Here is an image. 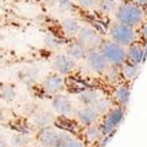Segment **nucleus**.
I'll list each match as a JSON object with an SVG mask.
<instances>
[{"mask_svg": "<svg viewBox=\"0 0 147 147\" xmlns=\"http://www.w3.org/2000/svg\"><path fill=\"white\" fill-rule=\"evenodd\" d=\"M131 1H133L134 4H137L138 6L142 7L144 9L147 8V0H131Z\"/></svg>", "mask_w": 147, "mask_h": 147, "instance_id": "31", "label": "nucleus"}, {"mask_svg": "<svg viewBox=\"0 0 147 147\" xmlns=\"http://www.w3.org/2000/svg\"><path fill=\"white\" fill-rule=\"evenodd\" d=\"M17 98V90L13 85L4 84L0 86V100H3L6 104L13 102Z\"/></svg>", "mask_w": 147, "mask_h": 147, "instance_id": "21", "label": "nucleus"}, {"mask_svg": "<svg viewBox=\"0 0 147 147\" xmlns=\"http://www.w3.org/2000/svg\"><path fill=\"white\" fill-rule=\"evenodd\" d=\"M113 14L115 21L134 28H138L147 19L146 11L133 1H121Z\"/></svg>", "mask_w": 147, "mask_h": 147, "instance_id": "1", "label": "nucleus"}, {"mask_svg": "<svg viewBox=\"0 0 147 147\" xmlns=\"http://www.w3.org/2000/svg\"><path fill=\"white\" fill-rule=\"evenodd\" d=\"M80 134L84 138V141L86 142H90V144H99V141L102 139V132L100 129V126H99V122L98 124H94V125H91V126H87V127H84L80 132Z\"/></svg>", "mask_w": 147, "mask_h": 147, "instance_id": "17", "label": "nucleus"}, {"mask_svg": "<svg viewBox=\"0 0 147 147\" xmlns=\"http://www.w3.org/2000/svg\"><path fill=\"white\" fill-rule=\"evenodd\" d=\"M107 81L113 85V86H117V85L124 82L122 81V76H121V69L120 67H114V66H109L106 74H105Z\"/></svg>", "mask_w": 147, "mask_h": 147, "instance_id": "24", "label": "nucleus"}, {"mask_svg": "<svg viewBox=\"0 0 147 147\" xmlns=\"http://www.w3.org/2000/svg\"><path fill=\"white\" fill-rule=\"evenodd\" d=\"M38 74L39 72L36 68H25L19 72V80L26 85V86H33V85L36 82V79H38Z\"/></svg>", "mask_w": 147, "mask_h": 147, "instance_id": "20", "label": "nucleus"}, {"mask_svg": "<svg viewBox=\"0 0 147 147\" xmlns=\"http://www.w3.org/2000/svg\"><path fill=\"white\" fill-rule=\"evenodd\" d=\"M87 52H88L87 47L85 46L82 42H80L79 40H77V39L69 41L67 44V46H66V53L71 58L74 59L76 61L85 60Z\"/></svg>", "mask_w": 147, "mask_h": 147, "instance_id": "15", "label": "nucleus"}, {"mask_svg": "<svg viewBox=\"0 0 147 147\" xmlns=\"http://www.w3.org/2000/svg\"><path fill=\"white\" fill-rule=\"evenodd\" d=\"M121 69V76H122V81L127 82L131 85V82H133L136 80L140 73V66L137 65H132L129 63H125L120 67Z\"/></svg>", "mask_w": 147, "mask_h": 147, "instance_id": "19", "label": "nucleus"}, {"mask_svg": "<svg viewBox=\"0 0 147 147\" xmlns=\"http://www.w3.org/2000/svg\"><path fill=\"white\" fill-rule=\"evenodd\" d=\"M109 40L114 41L115 44L122 46V47H129L133 44L138 42V31L137 28L124 25L118 21H114L111 24L108 28Z\"/></svg>", "mask_w": 147, "mask_h": 147, "instance_id": "2", "label": "nucleus"}, {"mask_svg": "<svg viewBox=\"0 0 147 147\" xmlns=\"http://www.w3.org/2000/svg\"><path fill=\"white\" fill-rule=\"evenodd\" d=\"M74 0H57V6L61 12H68L74 6Z\"/></svg>", "mask_w": 147, "mask_h": 147, "instance_id": "27", "label": "nucleus"}, {"mask_svg": "<svg viewBox=\"0 0 147 147\" xmlns=\"http://www.w3.org/2000/svg\"><path fill=\"white\" fill-rule=\"evenodd\" d=\"M71 138L72 134L52 126L36 132V141L40 147H63Z\"/></svg>", "mask_w": 147, "mask_h": 147, "instance_id": "4", "label": "nucleus"}, {"mask_svg": "<svg viewBox=\"0 0 147 147\" xmlns=\"http://www.w3.org/2000/svg\"><path fill=\"white\" fill-rule=\"evenodd\" d=\"M101 96L102 95L98 90L88 87L85 91L80 92L79 94H77V99L81 106H93Z\"/></svg>", "mask_w": 147, "mask_h": 147, "instance_id": "18", "label": "nucleus"}, {"mask_svg": "<svg viewBox=\"0 0 147 147\" xmlns=\"http://www.w3.org/2000/svg\"><path fill=\"white\" fill-rule=\"evenodd\" d=\"M30 142V137L24 134H14L11 138V147H26Z\"/></svg>", "mask_w": 147, "mask_h": 147, "instance_id": "26", "label": "nucleus"}, {"mask_svg": "<svg viewBox=\"0 0 147 147\" xmlns=\"http://www.w3.org/2000/svg\"><path fill=\"white\" fill-rule=\"evenodd\" d=\"M32 127L36 131H40L47 127H51L54 124V117L51 112L46 111V109H38L33 115H32Z\"/></svg>", "mask_w": 147, "mask_h": 147, "instance_id": "13", "label": "nucleus"}, {"mask_svg": "<svg viewBox=\"0 0 147 147\" xmlns=\"http://www.w3.org/2000/svg\"><path fill=\"white\" fill-rule=\"evenodd\" d=\"M145 61L146 57L144 52V45L141 42H136L126 48V63L141 66Z\"/></svg>", "mask_w": 147, "mask_h": 147, "instance_id": "14", "label": "nucleus"}, {"mask_svg": "<svg viewBox=\"0 0 147 147\" xmlns=\"http://www.w3.org/2000/svg\"><path fill=\"white\" fill-rule=\"evenodd\" d=\"M138 38L141 40V44H147V19L137 28Z\"/></svg>", "mask_w": 147, "mask_h": 147, "instance_id": "29", "label": "nucleus"}, {"mask_svg": "<svg viewBox=\"0 0 147 147\" xmlns=\"http://www.w3.org/2000/svg\"><path fill=\"white\" fill-rule=\"evenodd\" d=\"M51 105H52V108L59 114V117L69 118L71 115L74 114V111H76L71 98L64 93L54 95L51 100Z\"/></svg>", "mask_w": 147, "mask_h": 147, "instance_id": "10", "label": "nucleus"}, {"mask_svg": "<svg viewBox=\"0 0 147 147\" xmlns=\"http://www.w3.org/2000/svg\"><path fill=\"white\" fill-rule=\"evenodd\" d=\"M77 63L73 58H71L66 52L59 53L53 59V68L55 73L60 76H71L77 68Z\"/></svg>", "mask_w": 147, "mask_h": 147, "instance_id": "9", "label": "nucleus"}, {"mask_svg": "<svg viewBox=\"0 0 147 147\" xmlns=\"http://www.w3.org/2000/svg\"><path fill=\"white\" fill-rule=\"evenodd\" d=\"M85 61H86V65L88 66V68L98 76H105L109 67L106 59L104 58V55L99 50H90L86 54Z\"/></svg>", "mask_w": 147, "mask_h": 147, "instance_id": "8", "label": "nucleus"}, {"mask_svg": "<svg viewBox=\"0 0 147 147\" xmlns=\"http://www.w3.org/2000/svg\"><path fill=\"white\" fill-rule=\"evenodd\" d=\"M113 106H114L113 99H109V98H107V96H101L100 99L98 100L92 107L95 109V112H96L98 114H99L100 117H102V115H105Z\"/></svg>", "mask_w": 147, "mask_h": 147, "instance_id": "22", "label": "nucleus"}, {"mask_svg": "<svg viewBox=\"0 0 147 147\" xmlns=\"http://www.w3.org/2000/svg\"><path fill=\"white\" fill-rule=\"evenodd\" d=\"M81 28V25L76 18H65L60 24V30L63 34L68 38H77V35Z\"/></svg>", "mask_w": 147, "mask_h": 147, "instance_id": "16", "label": "nucleus"}, {"mask_svg": "<svg viewBox=\"0 0 147 147\" xmlns=\"http://www.w3.org/2000/svg\"><path fill=\"white\" fill-rule=\"evenodd\" d=\"M126 117V108L120 106H113L109 111L100 118L99 126L104 137H113L115 131L124 122Z\"/></svg>", "mask_w": 147, "mask_h": 147, "instance_id": "3", "label": "nucleus"}, {"mask_svg": "<svg viewBox=\"0 0 147 147\" xmlns=\"http://www.w3.org/2000/svg\"><path fill=\"white\" fill-rule=\"evenodd\" d=\"M132 95V87L127 82H121L117 86H114L112 92V99L117 104V106L126 108L129 104Z\"/></svg>", "mask_w": 147, "mask_h": 147, "instance_id": "12", "label": "nucleus"}, {"mask_svg": "<svg viewBox=\"0 0 147 147\" xmlns=\"http://www.w3.org/2000/svg\"><path fill=\"white\" fill-rule=\"evenodd\" d=\"M5 119V113H4V109H3V107L0 106V121H3Z\"/></svg>", "mask_w": 147, "mask_h": 147, "instance_id": "33", "label": "nucleus"}, {"mask_svg": "<svg viewBox=\"0 0 147 147\" xmlns=\"http://www.w3.org/2000/svg\"><path fill=\"white\" fill-rule=\"evenodd\" d=\"M0 147H8V145L5 140H0Z\"/></svg>", "mask_w": 147, "mask_h": 147, "instance_id": "34", "label": "nucleus"}, {"mask_svg": "<svg viewBox=\"0 0 147 147\" xmlns=\"http://www.w3.org/2000/svg\"><path fill=\"white\" fill-rule=\"evenodd\" d=\"M121 1L120 0H98L96 8L98 11L102 14H108V13H114L115 8Z\"/></svg>", "mask_w": 147, "mask_h": 147, "instance_id": "23", "label": "nucleus"}, {"mask_svg": "<svg viewBox=\"0 0 147 147\" xmlns=\"http://www.w3.org/2000/svg\"><path fill=\"white\" fill-rule=\"evenodd\" d=\"M76 39L79 40L80 42H82L87 47L88 51L90 50H99L105 41L102 35L99 33V31L95 30L92 26H90V25L81 26Z\"/></svg>", "mask_w": 147, "mask_h": 147, "instance_id": "6", "label": "nucleus"}, {"mask_svg": "<svg viewBox=\"0 0 147 147\" xmlns=\"http://www.w3.org/2000/svg\"><path fill=\"white\" fill-rule=\"evenodd\" d=\"M42 1L48 5V6H53V5H57V0H42Z\"/></svg>", "mask_w": 147, "mask_h": 147, "instance_id": "32", "label": "nucleus"}, {"mask_svg": "<svg viewBox=\"0 0 147 147\" xmlns=\"http://www.w3.org/2000/svg\"><path fill=\"white\" fill-rule=\"evenodd\" d=\"M74 1L82 9H92L98 5V0H74Z\"/></svg>", "mask_w": 147, "mask_h": 147, "instance_id": "28", "label": "nucleus"}, {"mask_svg": "<svg viewBox=\"0 0 147 147\" xmlns=\"http://www.w3.org/2000/svg\"><path fill=\"white\" fill-rule=\"evenodd\" d=\"M44 44L47 48H50V50H58V48H60L64 45V41L61 40L58 35H55L53 33H47L44 38Z\"/></svg>", "mask_w": 147, "mask_h": 147, "instance_id": "25", "label": "nucleus"}, {"mask_svg": "<svg viewBox=\"0 0 147 147\" xmlns=\"http://www.w3.org/2000/svg\"><path fill=\"white\" fill-rule=\"evenodd\" d=\"M96 147H99V146H96Z\"/></svg>", "mask_w": 147, "mask_h": 147, "instance_id": "36", "label": "nucleus"}, {"mask_svg": "<svg viewBox=\"0 0 147 147\" xmlns=\"http://www.w3.org/2000/svg\"><path fill=\"white\" fill-rule=\"evenodd\" d=\"M145 11H146V18H147V8H146V9H145Z\"/></svg>", "mask_w": 147, "mask_h": 147, "instance_id": "35", "label": "nucleus"}, {"mask_svg": "<svg viewBox=\"0 0 147 147\" xmlns=\"http://www.w3.org/2000/svg\"><path fill=\"white\" fill-rule=\"evenodd\" d=\"M63 147H86V145H85V141L80 140V139H77V138H71Z\"/></svg>", "mask_w": 147, "mask_h": 147, "instance_id": "30", "label": "nucleus"}, {"mask_svg": "<svg viewBox=\"0 0 147 147\" xmlns=\"http://www.w3.org/2000/svg\"><path fill=\"white\" fill-rule=\"evenodd\" d=\"M99 51L109 66L121 67L126 63V48L115 44L112 40H105Z\"/></svg>", "mask_w": 147, "mask_h": 147, "instance_id": "5", "label": "nucleus"}, {"mask_svg": "<svg viewBox=\"0 0 147 147\" xmlns=\"http://www.w3.org/2000/svg\"><path fill=\"white\" fill-rule=\"evenodd\" d=\"M65 87H66L65 79L63 78V76L58 74L55 72L47 74L40 85V90L46 95H50L52 98L57 94L63 93L65 91Z\"/></svg>", "mask_w": 147, "mask_h": 147, "instance_id": "7", "label": "nucleus"}, {"mask_svg": "<svg viewBox=\"0 0 147 147\" xmlns=\"http://www.w3.org/2000/svg\"><path fill=\"white\" fill-rule=\"evenodd\" d=\"M74 119L78 124L84 128L94 124H98L100 120V115L95 112V109L92 106H81L74 111Z\"/></svg>", "mask_w": 147, "mask_h": 147, "instance_id": "11", "label": "nucleus"}]
</instances>
